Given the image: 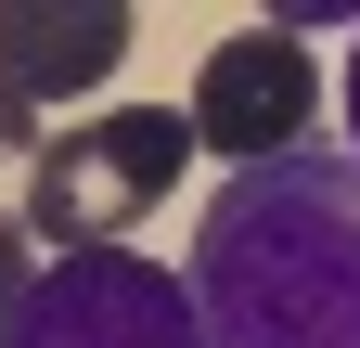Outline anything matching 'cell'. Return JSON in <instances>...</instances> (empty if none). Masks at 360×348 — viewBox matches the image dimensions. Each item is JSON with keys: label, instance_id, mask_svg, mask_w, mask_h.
I'll use <instances>...</instances> for the list:
<instances>
[{"label": "cell", "instance_id": "cell-7", "mask_svg": "<svg viewBox=\"0 0 360 348\" xmlns=\"http://www.w3.org/2000/svg\"><path fill=\"white\" fill-rule=\"evenodd\" d=\"M39 142H52V129H39V104H13V91H0V168H26Z\"/></svg>", "mask_w": 360, "mask_h": 348}, {"label": "cell", "instance_id": "cell-5", "mask_svg": "<svg viewBox=\"0 0 360 348\" xmlns=\"http://www.w3.org/2000/svg\"><path fill=\"white\" fill-rule=\"evenodd\" d=\"M129 65V0H0V91L77 104Z\"/></svg>", "mask_w": 360, "mask_h": 348}, {"label": "cell", "instance_id": "cell-8", "mask_svg": "<svg viewBox=\"0 0 360 348\" xmlns=\"http://www.w3.org/2000/svg\"><path fill=\"white\" fill-rule=\"evenodd\" d=\"M347 129H360V52H347ZM347 155H360V142H347Z\"/></svg>", "mask_w": 360, "mask_h": 348}, {"label": "cell", "instance_id": "cell-1", "mask_svg": "<svg viewBox=\"0 0 360 348\" xmlns=\"http://www.w3.org/2000/svg\"><path fill=\"white\" fill-rule=\"evenodd\" d=\"M180 297L206 348H360V155L296 142L232 168L193 220Z\"/></svg>", "mask_w": 360, "mask_h": 348}, {"label": "cell", "instance_id": "cell-4", "mask_svg": "<svg viewBox=\"0 0 360 348\" xmlns=\"http://www.w3.org/2000/svg\"><path fill=\"white\" fill-rule=\"evenodd\" d=\"M309 116H322V65H309L283 26L219 39V52H206V77H193V104H180L193 155H232V168L296 155V142H309Z\"/></svg>", "mask_w": 360, "mask_h": 348}, {"label": "cell", "instance_id": "cell-6", "mask_svg": "<svg viewBox=\"0 0 360 348\" xmlns=\"http://www.w3.org/2000/svg\"><path fill=\"white\" fill-rule=\"evenodd\" d=\"M26 284H39V245H26V220H0V335H13V310H26Z\"/></svg>", "mask_w": 360, "mask_h": 348}, {"label": "cell", "instance_id": "cell-3", "mask_svg": "<svg viewBox=\"0 0 360 348\" xmlns=\"http://www.w3.org/2000/svg\"><path fill=\"white\" fill-rule=\"evenodd\" d=\"M0 348H206V335H193V297H180L167 258L90 245V258H52L26 284V310H13Z\"/></svg>", "mask_w": 360, "mask_h": 348}, {"label": "cell", "instance_id": "cell-2", "mask_svg": "<svg viewBox=\"0 0 360 348\" xmlns=\"http://www.w3.org/2000/svg\"><path fill=\"white\" fill-rule=\"evenodd\" d=\"M193 168V129H180L167 104H116V116H90V129H65V142H39L26 155V245H65V258H90V245H129L167 206V181Z\"/></svg>", "mask_w": 360, "mask_h": 348}]
</instances>
